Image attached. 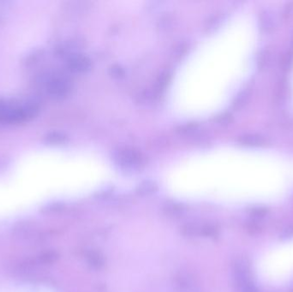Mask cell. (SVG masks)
I'll return each mask as SVG.
<instances>
[{
	"label": "cell",
	"mask_w": 293,
	"mask_h": 292,
	"mask_svg": "<svg viewBox=\"0 0 293 292\" xmlns=\"http://www.w3.org/2000/svg\"><path fill=\"white\" fill-rule=\"evenodd\" d=\"M39 82L45 86L48 95L56 100L65 99L71 90V82L64 75L46 73L41 75Z\"/></svg>",
	"instance_id": "6da1fadb"
},
{
	"label": "cell",
	"mask_w": 293,
	"mask_h": 292,
	"mask_svg": "<svg viewBox=\"0 0 293 292\" xmlns=\"http://www.w3.org/2000/svg\"><path fill=\"white\" fill-rule=\"evenodd\" d=\"M113 160L120 168L127 171L138 170L143 164V157L133 148H119L113 154Z\"/></svg>",
	"instance_id": "7a4b0ae2"
},
{
	"label": "cell",
	"mask_w": 293,
	"mask_h": 292,
	"mask_svg": "<svg viewBox=\"0 0 293 292\" xmlns=\"http://www.w3.org/2000/svg\"><path fill=\"white\" fill-rule=\"evenodd\" d=\"M234 282L237 289L245 285L247 283H251L250 276V264L247 258L238 257L234 260L232 264Z\"/></svg>",
	"instance_id": "3957f363"
},
{
	"label": "cell",
	"mask_w": 293,
	"mask_h": 292,
	"mask_svg": "<svg viewBox=\"0 0 293 292\" xmlns=\"http://www.w3.org/2000/svg\"><path fill=\"white\" fill-rule=\"evenodd\" d=\"M66 66L69 71L75 73H83L89 71L91 67V61L88 57L80 54L74 53L68 57L66 61Z\"/></svg>",
	"instance_id": "277c9868"
},
{
	"label": "cell",
	"mask_w": 293,
	"mask_h": 292,
	"mask_svg": "<svg viewBox=\"0 0 293 292\" xmlns=\"http://www.w3.org/2000/svg\"><path fill=\"white\" fill-rule=\"evenodd\" d=\"M276 18L274 13L270 10H264L263 12L260 13V25L262 30L265 31H268L273 29L275 26Z\"/></svg>",
	"instance_id": "5b68a950"
},
{
	"label": "cell",
	"mask_w": 293,
	"mask_h": 292,
	"mask_svg": "<svg viewBox=\"0 0 293 292\" xmlns=\"http://www.w3.org/2000/svg\"><path fill=\"white\" fill-rule=\"evenodd\" d=\"M238 142L244 146L258 147V146H261L265 143V139L257 134H246V135L240 136L238 138Z\"/></svg>",
	"instance_id": "8992f818"
},
{
	"label": "cell",
	"mask_w": 293,
	"mask_h": 292,
	"mask_svg": "<svg viewBox=\"0 0 293 292\" xmlns=\"http://www.w3.org/2000/svg\"><path fill=\"white\" fill-rule=\"evenodd\" d=\"M68 137L62 132L59 131H53L49 132L44 137L46 143L49 145H61L67 142Z\"/></svg>",
	"instance_id": "52a82bcc"
},
{
	"label": "cell",
	"mask_w": 293,
	"mask_h": 292,
	"mask_svg": "<svg viewBox=\"0 0 293 292\" xmlns=\"http://www.w3.org/2000/svg\"><path fill=\"white\" fill-rule=\"evenodd\" d=\"M158 186L154 181H144L140 183L136 192L141 195H150L157 191Z\"/></svg>",
	"instance_id": "ba28073f"
},
{
	"label": "cell",
	"mask_w": 293,
	"mask_h": 292,
	"mask_svg": "<svg viewBox=\"0 0 293 292\" xmlns=\"http://www.w3.org/2000/svg\"><path fill=\"white\" fill-rule=\"evenodd\" d=\"M43 56V50L42 49H34L30 53H28L26 56L24 57V63L25 65H29L36 64L39 59Z\"/></svg>",
	"instance_id": "9c48e42d"
},
{
	"label": "cell",
	"mask_w": 293,
	"mask_h": 292,
	"mask_svg": "<svg viewBox=\"0 0 293 292\" xmlns=\"http://www.w3.org/2000/svg\"><path fill=\"white\" fill-rule=\"evenodd\" d=\"M88 260H89V265L93 266L94 268L101 269L104 265L103 256L98 253H91L89 255Z\"/></svg>",
	"instance_id": "30bf717a"
},
{
	"label": "cell",
	"mask_w": 293,
	"mask_h": 292,
	"mask_svg": "<svg viewBox=\"0 0 293 292\" xmlns=\"http://www.w3.org/2000/svg\"><path fill=\"white\" fill-rule=\"evenodd\" d=\"M59 254L55 251H47L40 255V260L45 264H51L58 260Z\"/></svg>",
	"instance_id": "8fae6325"
},
{
	"label": "cell",
	"mask_w": 293,
	"mask_h": 292,
	"mask_svg": "<svg viewBox=\"0 0 293 292\" xmlns=\"http://www.w3.org/2000/svg\"><path fill=\"white\" fill-rule=\"evenodd\" d=\"M249 99V92L248 90H244L239 93V95H237L236 100H235V107L237 108H241L245 105Z\"/></svg>",
	"instance_id": "7c38bea8"
},
{
	"label": "cell",
	"mask_w": 293,
	"mask_h": 292,
	"mask_svg": "<svg viewBox=\"0 0 293 292\" xmlns=\"http://www.w3.org/2000/svg\"><path fill=\"white\" fill-rule=\"evenodd\" d=\"M268 213V208L265 207H253L250 210V215L254 218H263Z\"/></svg>",
	"instance_id": "4fadbf2b"
},
{
	"label": "cell",
	"mask_w": 293,
	"mask_h": 292,
	"mask_svg": "<svg viewBox=\"0 0 293 292\" xmlns=\"http://www.w3.org/2000/svg\"><path fill=\"white\" fill-rule=\"evenodd\" d=\"M110 74L112 75L113 77L116 78H120L124 77L125 71L122 68L121 66L118 65H114L110 68Z\"/></svg>",
	"instance_id": "5bb4252c"
},
{
	"label": "cell",
	"mask_w": 293,
	"mask_h": 292,
	"mask_svg": "<svg viewBox=\"0 0 293 292\" xmlns=\"http://www.w3.org/2000/svg\"><path fill=\"white\" fill-rule=\"evenodd\" d=\"M261 230L260 224H258L256 222L250 221L247 224V230L252 235H255L260 232Z\"/></svg>",
	"instance_id": "9a60e30c"
},
{
	"label": "cell",
	"mask_w": 293,
	"mask_h": 292,
	"mask_svg": "<svg viewBox=\"0 0 293 292\" xmlns=\"http://www.w3.org/2000/svg\"><path fill=\"white\" fill-rule=\"evenodd\" d=\"M238 292H259L257 287L255 286V283L251 282V283H247L243 286L240 287L237 289Z\"/></svg>",
	"instance_id": "2e32d148"
},
{
	"label": "cell",
	"mask_w": 293,
	"mask_h": 292,
	"mask_svg": "<svg viewBox=\"0 0 293 292\" xmlns=\"http://www.w3.org/2000/svg\"><path fill=\"white\" fill-rule=\"evenodd\" d=\"M268 57H269V55L267 54L266 51H263V52H261L260 53L259 59H258V64H259L260 67L263 68L266 66L267 61H268Z\"/></svg>",
	"instance_id": "e0dca14e"
},
{
	"label": "cell",
	"mask_w": 293,
	"mask_h": 292,
	"mask_svg": "<svg viewBox=\"0 0 293 292\" xmlns=\"http://www.w3.org/2000/svg\"><path fill=\"white\" fill-rule=\"evenodd\" d=\"M291 237H293V224L288 226L287 228H285L284 231L280 235V238L283 239V240L291 238Z\"/></svg>",
	"instance_id": "ac0fdd59"
},
{
	"label": "cell",
	"mask_w": 293,
	"mask_h": 292,
	"mask_svg": "<svg viewBox=\"0 0 293 292\" xmlns=\"http://www.w3.org/2000/svg\"><path fill=\"white\" fill-rule=\"evenodd\" d=\"M292 53H288L286 56L283 60V65L285 69L289 68L291 64H292Z\"/></svg>",
	"instance_id": "d6986e66"
},
{
	"label": "cell",
	"mask_w": 293,
	"mask_h": 292,
	"mask_svg": "<svg viewBox=\"0 0 293 292\" xmlns=\"http://www.w3.org/2000/svg\"><path fill=\"white\" fill-rule=\"evenodd\" d=\"M3 21H4L3 13H2V12H1V11H0V25H1V24H2V23H3Z\"/></svg>",
	"instance_id": "ffe728a7"
}]
</instances>
